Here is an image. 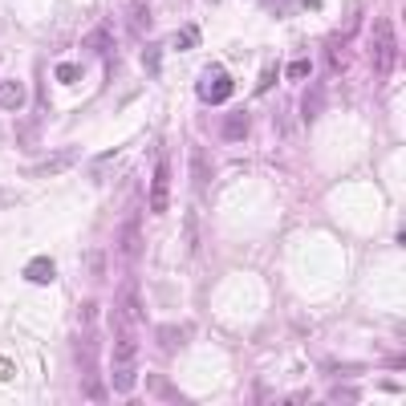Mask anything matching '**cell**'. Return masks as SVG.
Listing matches in <instances>:
<instances>
[{
    "label": "cell",
    "mask_w": 406,
    "mask_h": 406,
    "mask_svg": "<svg viewBox=\"0 0 406 406\" xmlns=\"http://www.w3.org/2000/svg\"><path fill=\"white\" fill-rule=\"evenodd\" d=\"M329 398H334V403H358V390H350V386H337Z\"/></svg>",
    "instance_id": "obj_24"
},
{
    "label": "cell",
    "mask_w": 406,
    "mask_h": 406,
    "mask_svg": "<svg viewBox=\"0 0 406 406\" xmlns=\"http://www.w3.org/2000/svg\"><path fill=\"white\" fill-rule=\"evenodd\" d=\"M370 65L378 77H390L398 70V24L390 17H378L370 24Z\"/></svg>",
    "instance_id": "obj_2"
},
{
    "label": "cell",
    "mask_w": 406,
    "mask_h": 406,
    "mask_svg": "<svg viewBox=\"0 0 406 406\" xmlns=\"http://www.w3.org/2000/svg\"><path fill=\"white\" fill-rule=\"evenodd\" d=\"M192 183L195 192H208V183H212V159L203 146H192Z\"/></svg>",
    "instance_id": "obj_9"
},
{
    "label": "cell",
    "mask_w": 406,
    "mask_h": 406,
    "mask_svg": "<svg viewBox=\"0 0 406 406\" xmlns=\"http://www.w3.org/2000/svg\"><path fill=\"white\" fill-rule=\"evenodd\" d=\"M24 86L21 81H0V106H4V110H21L24 106Z\"/></svg>",
    "instance_id": "obj_15"
},
{
    "label": "cell",
    "mask_w": 406,
    "mask_h": 406,
    "mask_svg": "<svg viewBox=\"0 0 406 406\" xmlns=\"http://www.w3.org/2000/svg\"><path fill=\"white\" fill-rule=\"evenodd\" d=\"M73 366H77V378H81V398L86 403H106L110 390L97 378V334L94 329H77L73 334Z\"/></svg>",
    "instance_id": "obj_1"
},
{
    "label": "cell",
    "mask_w": 406,
    "mask_h": 406,
    "mask_svg": "<svg viewBox=\"0 0 406 406\" xmlns=\"http://www.w3.org/2000/svg\"><path fill=\"white\" fill-rule=\"evenodd\" d=\"M143 70H146V77H159L163 73V45L159 41H150L143 49Z\"/></svg>",
    "instance_id": "obj_16"
},
{
    "label": "cell",
    "mask_w": 406,
    "mask_h": 406,
    "mask_svg": "<svg viewBox=\"0 0 406 406\" xmlns=\"http://www.w3.org/2000/svg\"><path fill=\"white\" fill-rule=\"evenodd\" d=\"M159 350H167V354H179L183 345H187V337H192V325H163L159 329Z\"/></svg>",
    "instance_id": "obj_10"
},
{
    "label": "cell",
    "mask_w": 406,
    "mask_h": 406,
    "mask_svg": "<svg viewBox=\"0 0 406 406\" xmlns=\"http://www.w3.org/2000/svg\"><path fill=\"white\" fill-rule=\"evenodd\" d=\"M309 73H313V61H305V57H301V61H292V65H285L288 81H301V77H309Z\"/></svg>",
    "instance_id": "obj_21"
},
{
    "label": "cell",
    "mask_w": 406,
    "mask_h": 406,
    "mask_svg": "<svg viewBox=\"0 0 406 406\" xmlns=\"http://www.w3.org/2000/svg\"><path fill=\"white\" fill-rule=\"evenodd\" d=\"M134 378H139L134 361H114V378H110V382H114L118 394H130V390H134Z\"/></svg>",
    "instance_id": "obj_14"
},
{
    "label": "cell",
    "mask_w": 406,
    "mask_h": 406,
    "mask_svg": "<svg viewBox=\"0 0 406 406\" xmlns=\"http://www.w3.org/2000/svg\"><path fill=\"white\" fill-rule=\"evenodd\" d=\"M17 130H21V146H37V139H41V130H37V122H21Z\"/></svg>",
    "instance_id": "obj_22"
},
{
    "label": "cell",
    "mask_w": 406,
    "mask_h": 406,
    "mask_svg": "<svg viewBox=\"0 0 406 406\" xmlns=\"http://www.w3.org/2000/svg\"><path fill=\"white\" fill-rule=\"evenodd\" d=\"M86 268H90L94 276H102V272H106V252H90V256H86Z\"/></svg>",
    "instance_id": "obj_23"
},
{
    "label": "cell",
    "mask_w": 406,
    "mask_h": 406,
    "mask_svg": "<svg viewBox=\"0 0 406 406\" xmlns=\"http://www.w3.org/2000/svg\"><path fill=\"white\" fill-rule=\"evenodd\" d=\"M146 390H150V398H159V403H187V394L175 390V382L163 378V374H150V378H146Z\"/></svg>",
    "instance_id": "obj_8"
},
{
    "label": "cell",
    "mask_w": 406,
    "mask_h": 406,
    "mask_svg": "<svg viewBox=\"0 0 406 406\" xmlns=\"http://www.w3.org/2000/svg\"><path fill=\"white\" fill-rule=\"evenodd\" d=\"M325 53H329V70H334V73H345L350 65H354V53L345 49V37H341V33H337V37H329Z\"/></svg>",
    "instance_id": "obj_11"
},
{
    "label": "cell",
    "mask_w": 406,
    "mask_h": 406,
    "mask_svg": "<svg viewBox=\"0 0 406 406\" xmlns=\"http://www.w3.org/2000/svg\"><path fill=\"white\" fill-rule=\"evenodd\" d=\"M175 45H179V49L199 45V24H183V29H179V37H175Z\"/></svg>",
    "instance_id": "obj_20"
},
{
    "label": "cell",
    "mask_w": 406,
    "mask_h": 406,
    "mask_svg": "<svg viewBox=\"0 0 406 406\" xmlns=\"http://www.w3.org/2000/svg\"><path fill=\"white\" fill-rule=\"evenodd\" d=\"M73 163H77V150H57V155H49L41 163H29V167H21V171L29 179H41V175H61V171H70Z\"/></svg>",
    "instance_id": "obj_4"
},
{
    "label": "cell",
    "mask_w": 406,
    "mask_h": 406,
    "mask_svg": "<svg viewBox=\"0 0 406 406\" xmlns=\"http://www.w3.org/2000/svg\"><path fill=\"white\" fill-rule=\"evenodd\" d=\"M126 24H130V33H150V0H130Z\"/></svg>",
    "instance_id": "obj_12"
},
{
    "label": "cell",
    "mask_w": 406,
    "mask_h": 406,
    "mask_svg": "<svg viewBox=\"0 0 406 406\" xmlns=\"http://www.w3.org/2000/svg\"><path fill=\"white\" fill-rule=\"evenodd\" d=\"M57 81H61V86H73V81H77V77H81V65H73V61H61V65H57Z\"/></svg>",
    "instance_id": "obj_19"
},
{
    "label": "cell",
    "mask_w": 406,
    "mask_h": 406,
    "mask_svg": "<svg viewBox=\"0 0 406 406\" xmlns=\"http://www.w3.org/2000/svg\"><path fill=\"white\" fill-rule=\"evenodd\" d=\"M321 97H325L321 94V86H313L309 94L301 97V118L305 122H317V114H321Z\"/></svg>",
    "instance_id": "obj_17"
},
{
    "label": "cell",
    "mask_w": 406,
    "mask_h": 406,
    "mask_svg": "<svg viewBox=\"0 0 406 406\" xmlns=\"http://www.w3.org/2000/svg\"><path fill=\"white\" fill-rule=\"evenodd\" d=\"M212 4H215V0H212Z\"/></svg>",
    "instance_id": "obj_27"
},
{
    "label": "cell",
    "mask_w": 406,
    "mask_h": 406,
    "mask_svg": "<svg viewBox=\"0 0 406 406\" xmlns=\"http://www.w3.org/2000/svg\"><path fill=\"white\" fill-rule=\"evenodd\" d=\"M118 248H122V256H126L130 264L139 260V252H143V228H139V215H130V219L118 228Z\"/></svg>",
    "instance_id": "obj_6"
},
{
    "label": "cell",
    "mask_w": 406,
    "mask_h": 406,
    "mask_svg": "<svg viewBox=\"0 0 406 406\" xmlns=\"http://www.w3.org/2000/svg\"><path fill=\"white\" fill-rule=\"evenodd\" d=\"M86 49H90V53H110V33H106V29H94V33H90V37H86Z\"/></svg>",
    "instance_id": "obj_18"
},
{
    "label": "cell",
    "mask_w": 406,
    "mask_h": 406,
    "mask_svg": "<svg viewBox=\"0 0 406 406\" xmlns=\"http://www.w3.org/2000/svg\"><path fill=\"white\" fill-rule=\"evenodd\" d=\"M167 208H171V167L159 163L155 167V183H150V212L163 215Z\"/></svg>",
    "instance_id": "obj_5"
},
{
    "label": "cell",
    "mask_w": 406,
    "mask_h": 406,
    "mask_svg": "<svg viewBox=\"0 0 406 406\" xmlns=\"http://www.w3.org/2000/svg\"><path fill=\"white\" fill-rule=\"evenodd\" d=\"M272 81H276V73L268 70V73H260V81H256V97L264 94V90H268V86H272Z\"/></svg>",
    "instance_id": "obj_25"
},
{
    "label": "cell",
    "mask_w": 406,
    "mask_h": 406,
    "mask_svg": "<svg viewBox=\"0 0 406 406\" xmlns=\"http://www.w3.org/2000/svg\"><path fill=\"white\" fill-rule=\"evenodd\" d=\"M13 374H17V366H13L8 358H0V378H13Z\"/></svg>",
    "instance_id": "obj_26"
},
{
    "label": "cell",
    "mask_w": 406,
    "mask_h": 406,
    "mask_svg": "<svg viewBox=\"0 0 406 406\" xmlns=\"http://www.w3.org/2000/svg\"><path fill=\"white\" fill-rule=\"evenodd\" d=\"M53 276H57V268L49 256H37L33 264H24V281H33V285H53Z\"/></svg>",
    "instance_id": "obj_13"
},
{
    "label": "cell",
    "mask_w": 406,
    "mask_h": 406,
    "mask_svg": "<svg viewBox=\"0 0 406 406\" xmlns=\"http://www.w3.org/2000/svg\"><path fill=\"white\" fill-rule=\"evenodd\" d=\"M248 130H252V114H248V110H232L228 118L219 122V139H224V143H240V139H248Z\"/></svg>",
    "instance_id": "obj_7"
},
{
    "label": "cell",
    "mask_w": 406,
    "mask_h": 406,
    "mask_svg": "<svg viewBox=\"0 0 406 406\" xmlns=\"http://www.w3.org/2000/svg\"><path fill=\"white\" fill-rule=\"evenodd\" d=\"M195 94H199V102H208V106L228 102L232 97V77H228V70L208 65V70L199 73V81H195Z\"/></svg>",
    "instance_id": "obj_3"
}]
</instances>
